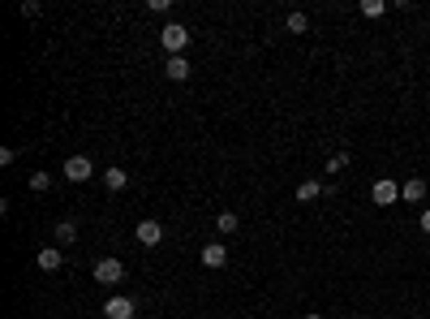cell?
I'll return each mask as SVG.
<instances>
[{"label":"cell","instance_id":"cell-1","mask_svg":"<svg viewBox=\"0 0 430 319\" xmlns=\"http://www.w3.org/2000/svg\"><path fill=\"white\" fill-rule=\"evenodd\" d=\"M160 43H164V52H168V57H181L185 47H190V31L181 27V22H164Z\"/></svg>","mask_w":430,"mask_h":319},{"label":"cell","instance_id":"cell-2","mask_svg":"<svg viewBox=\"0 0 430 319\" xmlns=\"http://www.w3.org/2000/svg\"><path fill=\"white\" fill-rule=\"evenodd\" d=\"M61 177H65V181H73V186H82V181H91V177H95V164H91L86 156H69V160L61 164Z\"/></svg>","mask_w":430,"mask_h":319},{"label":"cell","instance_id":"cell-3","mask_svg":"<svg viewBox=\"0 0 430 319\" xmlns=\"http://www.w3.org/2000/svg\"><path fill=\"white\" fill-rule=\"evenodd\" d=\"M370 203H374V207H392V203H400V181L378 177V181L370 186Z\"/></svg>","mask_w":430,"mask_h":319},{"label":"cell","instance_id":"cell-4","mask_svg":"<svg viewBox=\"0 0 430 319\" xmlns=\"http://www.w3.org/2000/svg\"><path fill=\"white\" fill-rule=\"evenodd\" d=\"M134 242L146 246V251H155L160 242H164V225H160V220H142V225L134 229Z\"/></svg>","mask_w":430,"mask_h":319},{"label":"cell","instance_id":"cell-5","mask_svg":"<svg viewBox=\"0 0 430 319\" xmlns=\"http://www.w3.org/2000/svg\"><path fill=\"white\" fill-rule=\"evenodd\" d=\"M121 276H125L121 259H112V255H108V259H99V263H95V281H99V285H108V289H112V285H121Z\"/></svg>","mask_w":430,"mask_h":319},{"label":"cell","instance_id":"cell-6","mask_svg":"<svg viewBox=\"0 0 430 319\" xmlns=\"http://www.w3.org/2000/svg\"><path fill=\"white\" fill-rule=\"evenodd\" d=\"M104 315H108V319H134V315H138V302L125 298V293H116V298L104 302Z\"/></svg>","mask_w":430,"mask_h":319},{"label":"cell","instance_id":"cell-7","mask_svg":"<svg viewBox=\"0 0 430 319\" xmlns=\"http://www.w3.org/2000/svg\"><path fill=\"white\" fill-rule=\"evenodd\" d=\"M229 263V246H224V242H207V246H202V267H224Z\"/></svg>","mask_w":430,"mask_h":319},{"label":"cell","instance_id":"cell-8","mask_svg":"<svg viewBox=\"0 0 430 319\" xmlns=\"http://www.w3.org/2000/svg\"><path fill=\"white\" fill-rule=\"evenodd\" d=\"M400 199H404V203H422V199H426V181H422V177L400 181Z\"/></svg>","mask_w":430,"mask_h":319},{"label":"cell","instance_id":"cell-9","mask_svg":"<svg viewBox=\"0 0 430 319\" xmlns=\"http://www.w3.org/2000/svg\"><path fill=\"white\" fill-rule=\"evenodd\" d=\"M35 263L43 267V272H61V263H65V255H61V246H43Z\"/></svg>","mask_w":430,"mask_h":319},{"label":"cell","instance_id":"cell-10","mask_svg":"<svg viewBox=\"0 0 430 319\" xmlns=\"http://www.w3.org/2000/svg\"><path fill=\"white\" fill-rule=\"evenodd\" d=\"M164 73H168L172 82H185V78H190V61H185V57H168V61H164Z\"/></svg>","mask_w":430,"mask_h":319},{"label":"cell","instance_id":"cell-11","mask_svg":"<svg viewBox=\"0 0 430 319\" xmlns=\"http://www.w3.org/2000/svg\"><path fill=\"white\" fill-rule=\"evenodd\" d=\"M318 194H327V186L310 177V181H301V186H297V203H314V199H318Z\"/></svg>","mask_w":430,"mask_h":319},{"label":"cell","instance_id":"cell-12","mask_svg":"<svg viewBox=\"0 0 430 319\" xmlns=\"http://www.w3.org/2000/svg\"><path fill=\"white\" fill-rule=\"evenodd\" d=\"M104 186L108 190H125L130 186V173H125V168H104Z\"/></svg>","mask_w":430,"mask_h":319},{"label":"cell","instance_id":"cell-13","mask_svg":"<svg viewBox=\"0 0 430 319\" xmlns=\"http://www.w3.org/2000/svg\"><path fill=\"white\" fill-rule=\"evenodd\" d=\"M56 242H61V246L78 242V225H73V220H56Z\"/></svg>","mask_w":430,"mask_h":319},{"label":"cell","instance_id":"cell-14","mask_svg":"<svg viewBox=\"0 0 430 319\" xmlns=\"http://www.w3.org/2000/svg\"><path fill=\"white\" fill-rule=\"evenodd\" d=\"M237 225H241L237 212H220V216H215V229H220V233H237Z\"/></svg>","mask_w":430,"mask_h":319},{"label":"cell","instance_id":"cell-15","mask_svg":"<svg viewBox=\"0 0 430 319\" xmlns=\"http://www.w3.org/2000/svg\"><path fill=\"white\" fill-rule=\"evenodd\" d=\"M358 13H362V17H383V13H387V5H383V0H362Z\"/></svg>","mask_w":430,"mask_h":319},{"label":"cell","instance_id":"cell-16","mask_svg":"<svg viewBox=\"0 0 430 319\" xmlns=\"http://www.w3.org/2000/svg\"><path fill=\"white\" fill-rule=\"evenodd\" d=\"M284 27H289L293 35H306V31H310V17H306V13H289V22H284Z\"/></svg>","mask_w":430,"mask_h":319},{"label":"cell","instance_id":"cell-17","mask_svg":"<svg viewBox=\"0 0 430 319\" xmlns=\"http://www.w3.org/2000/svg\"><path fill=\"white\" fill-rule=\"evenodd\" d=\"M344 168H348V151H336L332 160H327V168H323V173H344Z\"/></svg>","mask_w":430,"mask_h":319},{"label":"cell","instance_id":"cell-18","mask_svg":"<svg viewBox=\"0 0 430 319\" xmlns=\"http://www.w3.org/2000/svg\"><path fill=\"white\" fill-rule=\"evenodd\" d=\"M31 190H35V194L52 190V173H31Z\"/></svg>","mask_w":430,"mask_h":319},{"label":"cell","instance_id":"cell-19","mask_svg":"<svg viewBox=\"0 0 430 319\" xmlns=\"http://www.w3.org/2000/svg\"><path fill=\"white\" fill-rule=\"evenodd\" d=\"M22 17H39V0H22Z\"/></svg>","mask_w":430,"mask_h":319},{"label":"cell","instance_id":"cell-20","mask_svg":"<svg viewBox=\"0 0 430 319\" xmlns=\"http://www.w3.org/2000/svg\"><path fill=\"white\" fill-rule=\"evenodd\" d=\"M168 5H172V0H146V9H151V13H168Z\"/></svg>","mask_w":430,"mask_h":319},{"label":"cell","instance_id":"cell-21","mask_svg":"<svg viewBox=\"0 0 430 319\" xmlns=\"http://www.w3.org/2000/svg\"><path fill=\"white\" fill-rule=\"evenodd\" d=\"M422 233H430V207L422 212Z\"/></svg>","mask_w":430,"mask_h":319},{"label":"cell","instance_id":"cell-22","mask_svg":"<svg viewBox=\"0 0 430 319\" xmlns=\"http://www.w3.org/2000/svg\"><path fill=\"white\" fill-rule=\"evenodd\" d=\"M301 319H323V315H318V311H310V315H301Z\"/></svg>","mask_w":430,"mask_h":319}]
</instances>
